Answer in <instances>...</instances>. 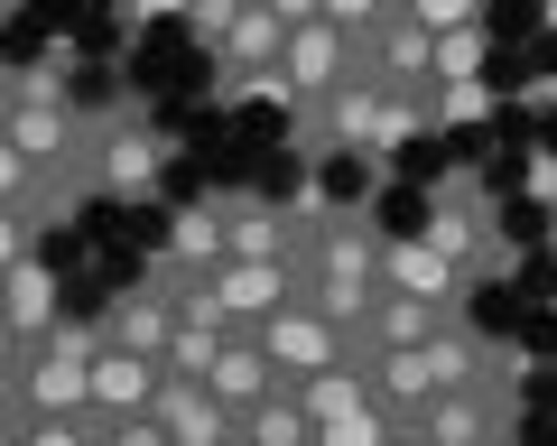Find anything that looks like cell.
Wrapping results in <instances>:
<instances>
[{
	"mask_svg": "<svg viewBox=\"0 0 557 446\" xmlns=\"http://www.w3.org/2000/svg\"><path fill=\"white\" fill-rule=\"evenodd\" d=\"M205 288H214L223 325H260L270 307L307 298V261H214V270H205Z\"/></svg>",
	"mask_w": 557,
	"mask_h": 446,
	"instance_id": "ba28073f",
	"label": "cell"
},
{
	"mask_svg": "<svg viewBox=\"0 0 557 446\" xmlns=\"http://www.w3.org/2000/svg\"><path fill=\"white\" fill-rule=\"evenodd\" d=\"M159 159H168V149L131 122V102H112V112L94 122V149H84V168H94V196H139V186L159 177Z\"/></svg>",
	"mask_w": 557,
	"mask_h": 446,
	"instance_id": "9c48e42d",
	"label": "cell"
},
{
	"mask_svg": "<svg viewBox=\"0 0 557 446\" xmlns=\"http://www.w3.org/2000/svg\"><path fill=\"white\" fill-rule=\"evenodd\" d=\"M102 446H177V437L159 419H121V428H102Z\"/></svg>",
	"mask_w": 557,
	"mask_h": 446,
	"instance_id": "484cf974",
	"label": "cell"
},
{
	"mask_svg": "<svg viewBox=\"0 0 557 446\" xmlns=\"http://www.w3.org/2000/svg\"><path fill=\"white\" fill-rule=\"evenodd\" d=\"M205 391H214L223 409H251V400H270L278 391V363H270V345H260L251 325H233V335H223V354H214V372H205Z\"/></svg>",
	"mask_w": 557,
	"mask_h": 446,
	"instance_id": "9a60e30c",
	"label": "cell"
},
{
	"mask_svg": "<svg viewBox=\"0 0 557 446\" xmlns=\"http://www.w3.org/2000/svg\"><path fill=\"white\" fill-rule=\"evenodd\" d=\"M474 65H483V20L437 38V75H428V84H474Z\"/></svg>",
	"mask_w": 557,
	"mask_h": 446,
	"instance_id": "ffe728a7",
	"label": "cell"
},
{
	"mask_svg": "<svg viewBox=\"0 0 557 446\" xmlns=\"http://www.w3.org/2000/svg\"><path fill=\"white\" fill-rule=\"evenodd\" d=\"M270 10H278V28H307V20H317V0H270Z\"/></svg>",
	"mask_w": 557,
	"mask_h": 446,
	"instance_id": "83f0119b",
	"label": "cell"
},
{
	"mask_svg": "<svg viewBox=\"0 0 557 446\" xmlns=\"http://www.w3.org/2000/svg\"><path fill=\"white\" fill-rule=\"evenodd\" d=\"M391 428H409V419H399V409H381V400H362L354 419H325V428H317V446H381Z\"/></svg>",
	"mask_w": 557,
	"mask_h": 446,
	"instance_id": "ac0fdd59",
	"label": "cell"
},
{
	"mask_svg": "<svg viewBox=\"0 0 557 446\" xmlns=\"http://www.w3.org/2000/svg\"><path fill=\"white\" fill-rule=\"evenodd\" d=\"M288 391H298L307 428H325V419H354V409L372 400V382H362V363H325V372H307V382H288Z\"/></svg>",
	"mask_w": 557,
	"mask_h": 446,
	"instance_id": "e0dca14e",
	"label": "cell"
},
{
	"mask_svg": "<svg viewBox=\"0 0 557 446\" xmlns=\"http://www.w3.org/2000/svg\"><path fill=\"white\" fill-rule=\"evenodd\" d=\"M20 419V345H0V428Z\"/></svg>",
	"mask_w": 557,
	"mask_h": 446,
	"instance_id": "4316f807",
	"label": "cell"
},
{
	"mask_svg": "<svg viewBox=\"0 0 557 446\" xmlns=\"http://www.w3.org/2000/svg\"><path fill=\"white\" fill-rule=\"evenodd\" d=\"M168 261L177 270H214L223 261V214H214V196H196V205H177V214H168Z\"/></svg>",
	"mask_w": 557,
	"mask_h": 446,
	"instance_id": "2e32d148",
	"label": "cell"
},
{
	"mask_svg": "<svg viewBox=\"0 0 557 446\" xmlns=\"http://www.w3.org/2000/svg\"><path fill=\"white\" fill-rule=\"evenodd\" d=\"M65 325V288H57V261L47 251H28V261H10L0 270V345H47Z\"/></svg>",
	"mask_w": 557,
	"mask_h": 446,
	"instance_id": "8992f818",
	"label": "cell"
},
{
	"mask_svg": "<svg viewBox=\"0 0 557 446\" xmlns=\"http://www.w3.org/2000/svg\"><path fill=\"white\" fill-rule=\"evenodd\" d=\"M278 47H288L278 10H270V0H242V10H233V28H223V47H214V75H223V94H251V84H270Z\"/></svg>",
	"mask_w": 557,
	"mask_h": 446,
	"instance_id": "8fae6325",
	"label": "cell"
},
{
	"mask_svg": "<svg viewBox=\"0 0 557 446\" xmlns=\"http://www.w3.org/2000/svg\"><path fill=\"white\" fill-rule=\"evenodd\" d=\"M251 335H260V345H270L278 382H307V372H325V363H354V335H344L335 317H317V307H307V298L270 307V317H260Z\"/></svg>",
	"mask_w": 557,
	"mask_h": 446,
	"instance_id": "5b68a950",
	"label": "cell"
},
{
	"mask_svg": "<svg viewBox=\"0 0 557 446\" xmlns=\"http://www.w3.org/2000/svg\"><path fill=\"white\" fill-rule=\"evenodd\" d=\"M381 288H409V298H465V270L446 261L428 233H381Z\"/></svg>",
	"mask_w": 557,
	"mask_h": 446,
	"instance_id": "5bb4252c",
	"label": "cell"
},
{
	"mask_svg": "<svg viewBox=\"0 0 557 446\" xmlns=\"http://www.w3.org/2000/svg\"><path fill=\"white\" fill-rule=\"evenodd\" d=\"M381 10H409V0H381Z\"/></svg>",
	"mask_w": 557,
	"mask_h": 446,
	"instance_id": "4dcf8cb0",
	"label": "cell"
},
{
	"mask_svg": "<svg viewBox=\"0 0 557 446\" xmlns=\"http://www.w3.org/2000/svg\"><path fill=\"white\" fill-rule=\"evenodd\" d=\"M317 20H335L344 38H362V28H381L391 10H381V0H317Z\"/></svg>",
	"mask_w": 557,
	"mask_h": 446,
	"instance_id": "603a6c76",
	"label": "cell"
},
{
	"mask_svg": "<svg viewBox=\"0 0 557 446\" xmlns=\"http://www.w3.org/2000/svg\"><path fill=\"white\" fill-rule=\"evenodd\" d=\"M0 112H10V65H0Z\"/></svg>",
	"mask_w": 557,
	"mask_h": 446,
	"instance_id": "f546056e",
	"label": "cell"
},
{
	"mask_svg": "<svg viewBox=\"0 0 557 446\" xmlns=\"http://www.w3.org/2000/svg\"><path fill=\"white\" fill-rule=\"evenodd\" d=\"M47 177H57V168H28L20 149L0 140V205H28V196H38V186H47Z\"/></svg>",
	"mask_w": 557,
	"mask_h": 446,
	"instance_id": "7402d4cb",
	"label": "cell"
},
{
	"mask_svg": "<svg viewBox=\"0 0 557 446\" xmlns=\"http://www.w3.org/2000/svg\"><path fill=\"white\" fill-rule=\"evenodd\" d=\"M456 317H465V298H409V288H381L372 317L354 325V363H362V354H409V345H428V335H446Z\"/></svg>",
	"mask_w": 557,
	"mask_h": 446,
	"instance_id": "30bf717a",
	"label": "cell"
},
{
	"mask_svg": "<svg viewBox=\"0 0 557 446\" xmlns=\"http://www.w3.org/2000/svg\"><path fill=\"white\" fill-rule=\"evenodd\" d=\"M428 243H437L446 261L465 270V280H474V270H493V261H511V251H502L493 233H483V205H474V186H446V196L428 205Z\"/></svg>",
	"mask_w": 557,
	"mask_h": 446,
	"instance_id": "7c38bea8",
	"label": "cell"
},
{
	"mask_svg": "<svg viewBox=\"0 0 557 446\" xmlns=\"http://www.w3.org/2000/svg\"><path fill=\"white\" fill-rule=\"evenodd\" d=\"M344 75H354V38H344L335 20H307V28H288V47H278V65H270V84H260V94L288 102V131H298Z\"/></svg>",
	"mask_w": 557,
	"mask_h": 446,
	"instance_id": "3957f363",
	"label": "cell"
},
{
	"mask_svg": "<svg viewBox=\"0 0 557 446\" xmlns=\"http://www.w3.org/2000/svg\"><path fill=\"white\" fill-rule=\"evenodd\" d=\"M159 382H168L159 354H121V345H102V354H94V391H84V428L102 437V428H121V419H149Z\"/></svg>",
	"mask_w": 557,
	"mask_h": 446,
	"instance_id": "52a82bcc",
	"label": "cell"
},
{
	"mask_svg": "<svg viewBox=\"0 0 557 446\" xmlns=\"http://www.w3.org/2000/svg\"><path fill=\"white\" fill-rule=\"evenodd\" d=\"M0 446H102V437L84 428V409H75V419H28V409H20V419L0 428Z\"/></svg>",
	"mask_w": 557,
	"mask_h": 446,
	"instance_id": "d6986e66",
	"label": "cell"
},
{
	"mask_svg": "<svg viewBox=\"0 0 557 446\" xmlns=\"http://www.w3.org/2000/svg\"><path fill=\"white\" fill-rule=\"evenodd\" d=\"M381 446H428V437H418V428H391V437H381Z\"/></svg>",
	"mask_w": 557,
	"mask_h": 446,
	"instance_id": "f1b7e54d",
	"label": "cell"
},
{
	"mask_svg": "<svg viewBox=\"0 0 557 446\" xmlns=\"http://www.w3.org/2000/svg\"><path fill=\"white\" fill-rule=\"evenodd\" d=\"M149 419H159V428H168L177 446H233V409H223V400H214L205 382H186V372H168V382H159Z\"/></svg>",
	"mask_w": 557,
	"mask_h": 446,
	"instance_id": "4fadbf2b",
	"label": "cell"
},
{
	"mask_svg": "<svg viewBox=\"0 0 557 446\" xmlns=\"http://www.w3.org/2000/svg\"><path fill=\"white\" fill-rule=\"evenodd\" d=\"M548 251H557V233H548Z\"/></svg>",
	"mask_w": 557,
	"mask_h": 446,
	"instance_id": "d6a6232c",
	"label": "cell"
},
{
	"mask_svg": "<svg viewBox=\"0 0 557 446\" xmlns=\"http://www.w3.org/2000/svg\"><path fill=\"white\" fill-rule=\"evenodd\" d=\"M28 251H38V223H28L20 205H0V270H10V261H28Z\"/></svg>",
	"mask_w": 557,
	"mask_h": 446,
	"instance_id": "d4e9b609",
	"label": "cell"
},
{
	"mask_svg": "<svg viewBox=\"0 0 557 446\" xmlns=\"http://www.w3.org/2000/svg\"><path fill=\"white\" fill-rule=\"evenodd\" d=\"M94 354H102L94 317H65L47 345L20 354V409H28V419H75L84 391H94Z\"/></svg>",
	"mask_w": 557,
	"mask_h": 446,
	"instance_id": "6da1fadb",
	"label": "cell"
},
{
	"mask_svg": "<svg viewBox=\"0 0 557 446\" xmlns=\"http://www.w3.org/2000/svg\"><path fill=\"white\" fill-rule=\"evenodd\" d=\"M409 428L428 446H511V428H520V372H483V382H465V391H437Z\"/></svg>",
	"mask_w": 557,
	"mask_h": 446,
	"instance_id": "7a4b0ae2",
	"label": "cell"
},
{
	"mask_svg": "<svg viewBox=\"0 0 557 446\" xmlns=\"http://www.w3.org/2000/svg\"><path fill=\"white\" fill-rule=\"evenodd\" d=\"M483 10H493V0H409V20L428 28V38H446V28H474Z\"/></svg>",
	"mask_w": 557,
	"mask_h": 446,
	"instance_id": "44dd1931",
	"label": "cell"
},
{
	"mask_svg": "<svg viewBox=\"0 0 557 446\" xmlns=\"http://www.w3.org/2000/svg\"><path fill=\"white\" fill-rule=\"evenodd\" d=\"M0 20H10V0H0Z\"/></svg>",
	"mask_w": 557,
	"mask_h": 446,
	"instance_id": "1f68e13d",
	"label": "cell"
},
{
	"mask_svg": "<svg viewBox=\"0 0 557 446\" xmlns=\"http://www.w3.org/2000/svg\"><path fill=\"white\" fill-rule=\"evenodd\" d=\"M233 10H242V0H186V28H196V47H223Z\"/></svg>",
	"mask_w": 557,
	"mask_h": 446,
	"instance_id": "cb8c5ba5",
	"label": "cell"
},
{
	"mask_svg": "<svg viewBox=\"0 0 557 446\" xmlns=\"http://www.w3.org/2000/svg\"><path fill=\"white\" fill-rule=\"evenodd\" d=\"M214 214H223V261H307V223L317 214H288V205L251 196V186H214Z\"/></svg>",
	"mask_w": 557,
	"mask_h": 446,
	"instance_id": "277c9868",
	"label": "cell"
}]
</instances>
